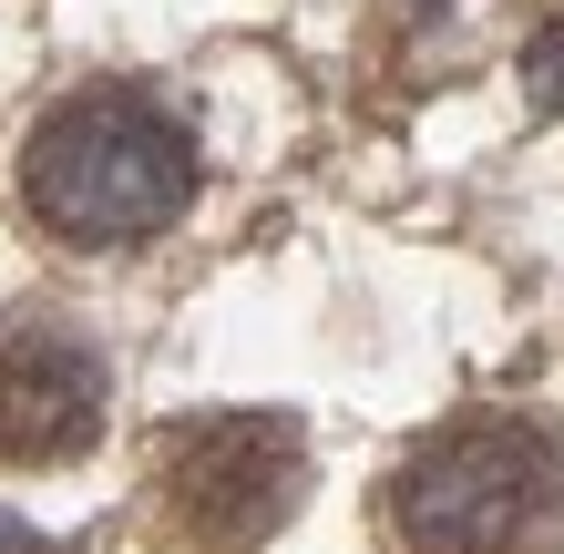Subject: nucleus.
Wrapping results in <instances>:
<instances>
[{"instance_id": "f257e3e1", "label": "nucleus", "mask_w": 564, "mask_h": 554, "mask_svg": "<svg viewBox=\"0 0 564 554\" xmlns=\"http://www.w3.org/2000/svg\"><path fill=\"white\" fill-rule=\"evenodd\" d=\"M195 195V134L134 83H93L31 123L21 206L62 247H144Z\"/></svg>"}, {"instance_id": "f03ea898", "label": "nucleus", "mask_w": 564, "mask_h": 554, "mask_svg": "<svg viewBox=\"0 0 564 554\" xmlns=\"http://www.w3.org/2000/svg\"><path fill=\"white\" fill-rule=\"evenodd\" d=\"M564 524V442L534 421H452L390 472L401 554H534Z\"/></svg>"}, {"instance_id": "20e7f679", "label": "nucleus", "mask_w": 564, "mask_h": 554, "mask_svg": "<svg viewBox=\"0 0 564 554\" xmlns=\"http://www.w3.org/2000/svg\"><path fill=\"white\" fill-rule=\"evenodd\" d=\"M93 432H104V360L52 318L0 329V463H73Z\"/></svg>"}, {"instance_id": "39448f33", "label": "nucleus", "mask_w": 564, "mask_h": 554, "mask_svg": "<svg viewBox=\"0 0 564 554\" xmlns=\"http://www.w3.org/2000/svg\"><path fill=\"white\" fill-rule=\"evenodd\" d=\"M0 554H52V544H42V534H31V524H21V513H0Z\"/></svg>"}, {"instance_id": "7ed1b4c3", "label": "nucleus", "mask_w": 564, "mask_h": 554, "mask_svg": "<svg viewBox=\"0 0 564 554\" xmlns=\"http://www.w3.org/2000/svg\"><path fill=\"white\" fill-rule=\"evenodd\" d=\"M297 493H308V442L278 411H206L154 452V503L185 554H257Z\"/></svg>"}]
</instances>
